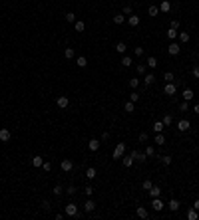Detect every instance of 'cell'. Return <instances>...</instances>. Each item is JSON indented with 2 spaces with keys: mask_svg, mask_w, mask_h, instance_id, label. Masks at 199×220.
Instances as JSON below:
<instances>
[{
  "mask_svg": "<svg viewBox=\"0 0 199 220\" xmlns=\"http://www.w3.org/2000/svg\"><path fill=\"white\" fill-rule=\"evenodd\" d=\"M123 155H125V143H118L116 145V149H114V159H122Z\"/></svg>",
  "mask_w": 199,
  "mask_h": 220,
  "instance_id": "cell-1",
  "label": "cell"
},
{
  "mask_svg": "<svg viewBox=\"0 0 199 220\" xmlns=\"http://www.w3.org/2000/svg\"><path fill=\"white\" fill-rule=\"evenodd\" d=\"M64 212H66V216L74 218V216H78V206L74 204V202H68V206L64 208Z\"/></svg>",
  "mask_w": 199,
  "mask_h": 220,
  "instance_id": "cell-2",
  "label": "cell"
},
{
  "mask_svg": "<svg viewBox=\"0 0 199 220\" xmlns=\"http://www.w3.org/2000/svg\"><path fill=\"white\" fill-rule=\"evenodd\" d=\"M60 167H62V171H64V173H70V171L74 169V163H72L70 159H64V161L60 163Z\"/></svg>",
  "mask_w": 199,
  "mask_h": 220,
  "instance_id": "cell-3",
  "label": "cell"
},
{
  "mask_svg": "<svg viewBox=\"0 0 199 220\" xmlns=\"http://www.w3.org/2000/svg\"><path fill=\"white\" fill-rule=\"evenodd\" d=\"M175 91H177V87L173 85V81L165 83V87H163V93H165V95H175Z\"/></svg>",
  "mask_w": 199,
  "mask_h": 220,
  "instance_id": "cell-4",
  "label": "cell"
},
{
  "mask_svg": "<svg viewBox=\"0 0 199 220\" xmlns=\"http://www.w3.org/2000/svg\"><path fill=\"white\" fill-rule=\"evenodd\" d=\"M130 155L133 157V161H137V163H145V159H147L145 153H139V151H132Z\"/></svg>",
  "mask_w": 199,
  "mask_h": 220,
  "instance_id": "cell-5",
  "label": "cell"
},
{
  "mask_svg": "<svg viewBox=\"0 0 199 220\" xmlns=\"http://www.w3.org/2000/svg\"><path fill=\"white\" fill-rule=\"evenodd\" d=\"M56 103H58V107H60V109H66L68 105H70V99H68L66 95H60V97H58V101H56Z\"/></svg>",
  "mask_w": 199,
  "mask_h": 220,
  "instance_id": "cell-6",
  "label": "cell"
},
{
  "mask_svg": "<svg viewBox=\"0 0 199 220\" xmlns=\"http://www.w3.org/2000/svg\"><path fill=\"white\" fill-rule=\"evenodd\" d=\"M189 127H191V125H189V121H187V119H181V121L177 123V129H179V131H181V133L189 131Z\"/></svg>",
  "mask_w": 199,
  "mask_h": 220,
  "instance_id": "cell-7",
  "label": "cell"
},
{
  "mask_svg": "<svg viewBox=\"0 0 199 220\" xmlns=\"http://www.w3.org/2000/svg\"><path fill=\"white\" fill-rule=\"evenodd\" d=\"M10 131H8V129H0V141H2V143H8V141H10Z\"/></svg>",
  "mask_w": 199,
  "mask_h": 220,
  "instance_id": "cell-8",
  "label": "cell"
},
{
  "mask_svg": "<svg viewBox=\"0 0 199 220\" xmlns=\"http://www.w3.org/2000/svg\"><path fill=\"white\" fill-rule=\"evenodd\" d=\"M169 10H171V2H169V0H163V2L159 4V12H163V14H167Z\"/></svg>",
  "mask_w": 199,
  "mask_h": 220,
  "instance_id": "cell-9",
  "label": "cell"
},
{
  "mask_svg": "<svg viewBox=\"0 0 199 220\" xmlns=\"http://www.w3.org/2000/svg\"><path fill=\"white\" fill-rule=\"evenodd\" d=\"M96 210V202L94 200H86L84 202V212H94Z\"/></svg>",
  "mask_w": 199,
  "mask_h": 220,
  "instance_id": "cell-10",
  "label": "cell"
},
{
  "mask_svg": "<svg viewBox=\"0 0 199 220\" xmlns=\"http://www.w3.org/2000/svg\"><path fill=\"white\" fill-rule=\"evenodd\" d=\"M167 52H169L171 56H177V54H179V44H177V42H171L169 48H167Z\"/></svg>",
  "mask_w": 199,
  "mask_h": 220,
  "instance_id": "cell-11",
  "label": "cell"
},
{
  "mask_svg": "<svg viewBox=\"0 0 199 220\" xmlns=\"http://www.w3.org/2000/svg\"><path fill=\"white\" fill-rule=\"evenodd\" d=\"M193 97H195L193 89H189V87H185V89H183V99H185V101H191Z\"/></svg>",
  "mask_w": 199,
  "mask_h": 220,
  "instance_id": "cell-12",
  "label": "cell"
},
{
  "mask_svg": "<svg viewBox=\"0 0 199 220\" xmlns=\"http://www.w3.org/2000/svg\"><path fill=\"white\" fill-rule=\"evenodd\" d=\"M88 149H90V151H98V149H100V141H98V139H90V141H88Z\"/></svg>",
  "mask_w": 199,
  "mask_h": 220,
  "instance_id": "cell-13",
  "label": "cell"
},
{
  "mask_svg": "<svg viewBox=\"0 0 199 220\" xmlns=\"http://www.w3.org/2000/svg\"><path fill=\"white\" fill-rule=\"evenodd\" d=\"M187 218H189V220H197V218H199V210H195L193 206H191V208L187 210Z\"/></svg>",
  "mask_w": 199,
  "mask_h": 220,
  "instance_id": "cell-14",
  "label": "cell"
},
{
  "mask_svg": "<svg viewBox=\"0 0 199 220\" xmlns=\"http://www.w3.org/2000/svg\"><path fill=\"white\" fill-rule=\"evenodd\" d=\"M135 214H137L139 218H147V216H149V214H147V208H145V206H137Z\"/></svg>",
  "mask_w": 199,
  "mask_h": 220,
  "instance_id": "cell-15",
  "label": "cell"
},
{
  "mask_svg": "<svg viewBox=\"0 0 199 220\" xmlns=\"http://www.w3.org/2000/svg\"><path fill=\"white\" fill-rule=\"evenodd\" d=\"M122 163H123V167H132L133 165V157H132V155H123Z\"/></svg>",
  "mask_w": 199,
  "mask_h": 220,
  "instance_id": "cell-16",
  "label": "cell"
},
{
  "mask_svg": "<svg viewBox=\"0 0 199 220\" xmlns=\"http://www.w3.org/2000/svg\"><path fill=\"white\" fill-rule=\"evenodd\" d=\"M86 176L92 180V178H96V176H98V171H96L94 167H88V169H86Z\"/></svg>",
  "mask_w": 199,
  "mask_h": 220,
  "instance_id": "cell-17",
  "label": "cell"
},
{
  "mask_svg": "<svg viewBox=\"0 0 199 220\" xmlns=\"http://www.w3.org/2000/svg\"><path fill=\"white\" fill-rule=\"evenodd\" d=\"M151 206H153V210H157V212H159V210L163 208V202L159 200V196H157V198H153V202H151Z\"/></svg>",
  "mask_w": 199,
  "mask_h": 220,
  "instance_id": "cell-18",
  "label": "cell"
},
{
  "mask_svg": "<svg viewBox=\"0 0 199 220\" xmlns=\"http://www.w3.org/2000/svg\"><path fill=\"white\" fill-rule=\"evenodd\" d=\"M167 206H169V210H173V212H177V210H179V202H177V198H171Z\"/></svg>",
  "mask_w": 199,
  "mask_h": 220,
  "instance_id": "cell-19",
  "label": "cell"
},
{
  "mask_svg": "<svg viewBox=\"0 0 199 220\" xmlns=\"http://www.w3.org/2000/svg\"><path fill=\"white\" fill-rule=\"evenodd\" d=\"M147 192L151 194V198H157L159 194H161V188H159V187H151L149 190H147Z\"/></svg>",
  "mask_w": 199,
  "mask_h": 220,
  "instance_id": "cell-20",
  "label": "cell"
},
{
  "mask_svg": "<svg viewBox=\"0 0 199 220\" xmlns=\"http://www.w3.org/2000/svg\"><path fill=\"white\" fill-rule=\"evenodd\" d=\"M76 66L78 67H86L88 66V60H86L84 56H80V58H76Z\"/></svg>",
  "mask_w": 199,
  "mask_h": 220,
  "instance_id": "cell-21",
  "label": "cell"
},
{
  "mask_svg": "<svg viewBox=\"0 0 199 220\" xmlns=\"http://www.w3.org/2000/svg\"><path fill=\"white\" fill-rule=\"evenodd\" d=\"M42 163H44V159H42V157H38V155H36V157H32V167H36V169H38V167H42Z\"/></svg>",
  "mask_w": 199,
  "mask_h": 220,
  "instance_id": "cell-22",
  "label": "cell"
},
{
  "mask_svg": "<svg viewBox=\"0 0 199 220\" xmlns=\"http://www.w3.org/2000/svg\"><path fill=\"white\" fill-rule=\"evenodd\" d=\"M128 22H130V26H139V22H142V20H139V16H130V18H128Z\"/></svg>",
  "mask_w": 199,
  "mask_h": 220,
  "instance_id": "cell-23",
  "label": "cell"
},
{
  "mask_svg": "<svg viewBox=\"0 0 199 220\" xmlns=\"http://www.w3.org/2000/svg\"><path fill=\"white\" fill-rule=\"evenodd\" d=\"M84 28H86V24L82 22V20H76V22H74V30H76V32H84Z\"/></svg>",
  "mask_w": 199,
  "mask_h": 220,
  "instance_id": "cell-24",
  "label": "cell"
},
{
  "mask_svg": "<svg viewBox=\"0 0 199 220\" xmlns=\"http://www.w3.org/2000/svg\"><path fill=\"white\" fill-rule=\"evenodd\" d=\"M123 111H125V113H133V111H135V105H133V101H128V103L123 105Z\"/></svg>",
  "mask_w": 199,
  "mask_h": 220,
  "instance_id": "cell-25",
  "label": "cell"
},
{
  "mask_svg": "<svg viewBox=\"0 0 199 220\" xmlns=\"http://www.w3.org/2000/svg\"><path fill=\"white\" fill-rule=\"evenodd\" d=\"M189 38H191V36H189L187 32H179V42H181V44H187Z\"/></svg>",
  "mask_w": 199,
  "mask_h": 220,
  "instance_id": "cell-26",
  "label": "cell"
},
{
  "mask_svg": "<svg viewBox=\"0 0 199 220\" xmlns=\"http://www.w3.org/2000/svg\"><path fill=\"white\" fill-rule=\"evenodd\" d=\"M177 36H179V32H177L175 28H169V30H167V38H169V40H175Z\"/></svg>",
  "mask_w": 199,
  "mask_h": 220,
  "instance_id": "cell-27",
  "label": "cell"
},
{
  "mask_svg": "<svg viewBox=\"0 0 199 220\" xmlns=\"http://www.w3.org/2000/svg\"><path fill=\"white\" fill-rule=\"evenodd\" d=\"M125 50H128V46L123 44V42H118V44H116V52H118V54H123Z\"/></svg>",
  "mask_w": 199,
  "mask_h": 220,
  "instance_id": "cell-28",
  "label": "cell"
},
{
  "mask_svg": "<svg viewBox=\"0 0 199 220\" xmlns=\"http://www.w3.org/2000/svg\"><path fill=\"white\" fill-rule=\"evenodd\" d=\"M64 56H66L68 60H72V58H76V52H74V48H66V50H64Z\"/></svg>",
  "mask_w": 199,
  "mask_h": 220,
  "instance_id": "cell-29",
  "label": "cell"
},
{
  "mask_svg": "<svg viewBox=\"0 0 199 220\" xmlns=\"http://www.w3.org/2000/svg\"><path fill=\"white\" fill-rule=\"evenodd\" d=\"M153 81H155V76H153V74H147V76L144 77V83H145V85H151Z\"/></svg>",
  "mask_w": 199,
  "mask_h": 220,
  "instance_id": "cell-30",
  "label": "cell"
},
{
  "mask_svg": "<svg viewBox=\"0 0 199 220\" xmlns=\"http://www.w3.org/2000/svg\"><path fill=\"white\" fill-rule=\"evenodd\" d=\"M163 127H165V125H163L161 121H155L153 123V131L155 133H161V131H163Z\"/></svg>",
  "mask_w": 199,
  "mask_h": 220,
  "instance_id": "cell-31",
  "label": "cell"
},
{
  "mask_svg": "<svg viewBox=\"0 0 199 220\" xmlns=\"http://www.w3.org/2000/svg\"><path fill=\"white\" fill-rule=\"evenodd\" d=\"M64 18H66V22H70V24H74V22H76V14H74V12H68Z\"/></svg>",
  "mask_w": 199,
  "mask_h": 220,
  "instance_id": "cell-32",
  "label": "cell"
},
{
  "mask_svg": "<svg viewBox=\"0 0 199 220\" xmlns=\"http://www.w3.org/2000/svg\"><path fill=\"white\" fill-rule=\"evenodd\" d=\"M122 66L123 67H130V66H132V58H130V56H123V58H122Z\"/></svg>",
  "mask_w": 199,
  "mask_h": 220,
  "instance_id": "cell-33",
  "label": "cell"
},
{
  "mask_svg": "<svg viewBox=\"0 0 199 220\" xmlns=\"http://www.w3.org/2000/svg\"><path fill=\"white\" fill-rule=\"evenodd\" d=\"M114 22L116 24H123L125 22V16H123V14H116V16H114Z\"/></svg>",
  "mask_w": 199,
  "mask_h": 220,
  "instance_id": "cell-34",
  "label": "cell"
},
{
  "mask_svg": "<svg viewBox=\"0 0 199 220\" xmlns=\"http://www.w3.org/2000/svg\"><path fill=\"white\" fill-rule=\"evenodd\" d=\"M147 66H149V67H157V58L149 56V58H147Z\"/></svg>",
  "mask_w": 199,
  "mask_h": 220,
  "instance_id": "cell-35",
  "label": "cell"
},
{
  "mask_svg": "<svg viewBox=\"0 0 199 220\" xmlns=\"http://www.w3.org/2000/svg\"><path fill=\"white\" fill-rule=\"evenodd\" d=\"M52 192H54L56 196H62V192H64V187H62V185H56V187H54V190H52Z\"/></svg>",
  "mask_w": 199,
  "mask_h": 220,
  "instance_id": "cell-36",
  "label": "cell"
},
{
  "mask_svg": "<svg viewBox=\"0 0 199 220\" xmlns=\"http://www.w3.org/2000/svg\"><path fill=\"white\" fill-rule=\"evenodd\" d=\"M157 12H159V6H149L147 8V14L149 16H157Z\"/></svg>",
  "mask_w": 199,
  "mask_h": 220,
  "instance_id": "cell-37",
  "label": "cell"
},
{
  "mask_svg": "<svg viewBox=\"0 0 199 220\" xmlns=\"http://www.w3.org/2000/svg\"><path fill=\"white\" fill-rule=\"evenodd\" d=\"M155 143L157 145H165V137H163L161 133H157V135H155Z\"/></svg>",
  "mask_w": 199,
  "mask_h": 220,
  "instance_id": "cell-38",
  "label": "cell"
},
{
  "mask_svg": "<svg viewBox=\"0 0 199 220\" xmlns=\"http://www.w3.org/2000/svg\"><path fill=\"white\" fill-rule=\"evenodd\" d=\"M161 123H163V125H171V123H173V117H171V115H163V119H161Z\"/></svg>",
  "mask_w": 199,
  "mask_h": 220,
  "instance_id": "cell-39",
  "label": "cell"
},
{
  "mask_svg": "<svg viewBox=\"0 0 199 220\" xmlns=\"http://www.w3.org/2000/svg\"><path fill=\"white\" fill-rule=\"evenodd\" d=\"M163 79H165L167 83H169V81H173V79H175V76H173L171 71H165V76H163Z\"/></svg>",
  "mask_w": 199,
  "mask_h": 220,
  "instance_id": "cell-40",
  "label": "cell"
},
{
  "mask_svg": "<svg viewBox=\"0 0 199 220\" xmlns=\"http://www.w3.org/2000/svg\"><path fill=\"white\" fill-rule=\"evenodd\" d=\"M161 163H163L165 167H169V165H171V157H169V155H165V157H161Z\"/></svg>",
  "mask_w": 199,
  "mask_h": 220,
  "instance_id": "cell-41",
  "label": "cell"
},
{
  "mask_svg": "<svg viewBox=\"0 0 199 220\" xmlns=\"http://www.w3.org/2000/svg\"><path fill=\"white\" fill-rule=\"evenodd\" d=\"M144 153H145V157H153V155H155V149H153V147H147Z\"/></svg>",
  "mask_w": 199,
  "mask_h": 220,
  "instance_id": "cell-42",
  "label": "cell"
},
{
  "mask_svg": "<svg viewBox=\"0 0 199 220\" xmlns=\"http://www.w3.org/2000/svg\"><path fill=\"white\" fill-rule=\"evenodd\" d=\"M142 187H144V190H149V188L153 187V183H151V180L147 178V180H144V185H142Z\"/></svg>",
  "mask_w": 199,
  "mask_h": 220,
  "instance_id": "cell-43",
  "label": "cell"
},
{
  "mask_svg": "<svg viewBox=\"0 0 199 220\" xmlns=\"http://www.w3.org/2000/svg\"><path fill=\"white\" fill-rule=\"evenodd\" d=\"M137 83H139V79H135V77H132V79H130V87H132V89L137 87Z\"/></svg>",
  "mask_w": 199,
  "mask_h": 220,
  "instance_id": "cell-44",
  "label": "cell"
},
{
  "mask_svg": "<svg viewBox=\"0 0 199 220\" xmlns=\"http://www.w3.org/2000/svg\"><path fill=\"white\" fill-rule=\"evenodd\" d=\"M42 169H44L46 173H48V171H52V163H48V161H44V163H42Z\"/></svg>",
  "mask_w": 199,
  "mask_h": 220,
  "instance_id": "cell-45",
  "label": "cell"
},
{
  "mask_svg": "<svg viewBox=\"0 0 199 220\" xmlns=\"http://www.w3.org/2000/svg\"><path fill=\"white\" fill-rule=\"evenodd\" d=\"M187 107H189V105H187V101L183 99V101L179 103V109H181V111H187Z\"/></svg>",
  "mask_w": 199,
  "mask_h": 220,
  "instance_id": "cell-46",
  "label": "cell"
},
{
  "mask_svg": "<svg viewBox=\"0 0 199 220\" xmlns=\"http://www.w3.org/2000/svg\"><path fill=\"white\" fill-rule=\"evenodd\" d=\"M137 74H145V64H137Z\"/></svg>",
  "mask_w": 199,
  "mask_h": 220,
  "instance_id": "cell-47",
  "label": "cell"
},
{
  "mask_svg": "<svg viewBox=\"0 0 199 220\" xmlns=\"http://www.w3.org/2000/svg\"><path fill=\"white\" fill-rule=\"evenodd\" d=\"M137 99H139V93H135V91H133L132 95H130V101H133V103H135Z\"/></svg>",
  "mask_w": 199,
  "mask_h": 220,
  "instance_id": "cell-48",
  "label": "cell"
},
{
  "mask_svg": "<svg viewBox=\"0 0 199 220\" xmlns=\"http://www.w3.org/2000/svg\"><path fill=\"white\" fill-rule=\"evenodd\" d=\"M84 192H86L88 196H92V194H94V187H86L84 188Z\"/></svg>",
  "mask_w": 199,
  "mask_h": 220,
  "instance_id": "cell-49",
  "label": "cell"
},
{
  "mask_svg": "<svg viewBox=\"0 0 199 220\" xmlns=\"http://www.w3.org/2000/svg\"><path fill=\"white\" fill-rule=\"evenodd\" d=\"M139 141H142V143L147 141V133H139Z\"/></svg>",
  "mask_w": 199,
  "mask_h": 220,
  "instance_id": "cell-50",
  "label": "cell"
},
{
  "mask_svg": "<svg viewBox=\"0 0 199 220\" xmlns=\"http://www.w3.org/2000/svg\"><path fill=\"white\" fill-rule=\"evenodd\" d=\"M66 192H68V194H76V187H68Z\"/></svg>",
  "mask_w": 199,
  "mask_h": 220,
  "instance_id": "cell-51",
  "label": "cell"
},
{
  "mask_svg": "<svg viewBox=\"0 0 199 220\" xmlns=\"http://www.w3.org/2000/svg\"><path fill=\"white\" fill-rule=\"evenodd\" d=\"M42 208H44V210H50V200H44V202H42Z\"/></svg>",
  "mask_w": 199,
  "mask_h": 220,
  "instance_id": "cell-52",
  "label": "cell"
},
{
  "mask_svg": "<svg viewBox=\"0 0 199 220\" xmlns=\"http://www.w3.org/2000/svg\"><path fill=\"white\" fill-rule=\"evenodd\" d=\"M133 52H135V56H144V48H135Z\"/></svg>",
  "mask_w": 199,
  "mask_h": 220,
  "instance_id": "cell-53",
  "label": "cell"
},
{
  "mask_svg": "<svg viewBox=\"0 0 199 220\" xmlns=\"http://www.w3.org/2000/svg\"><path fill=\"white\" fill-rule=\"evenodd\" d=\"M193 77H197V79H199V66L193 67Z\"/></svg>",
  "mask_w": 199,
  "mask_h": 220,
  "instance_id": "cell-54",
  "label": "cell"
},
{
  "mask_svg": "<svg viewBox=\"0 0 199 220\" xmlns=\"http://www.w3.org/2000/svg\"><path fill=\"white\" fill-rule=\"evenodd\" d=\"M171 28H175L177 30V28H179V20H171Z\"/></svg>",
  "mask_w": 199,
  "mask_h": 220,
  "instance_id": "cell-55",
  "label": "cell"
},
{
  "mask_svg": "<svg viewBox=\"0 0 199 220\" xmlns=\"http://www.w3.org/2000/svg\"><path fill=\"white\" fill-rule=\"evenodd\" d=\"M123 14H132V6H123Z\"/></svg>",
  "mask_w": 199,
  "mask_h": 220,
  "instance_id": "cell-56",
  "label": "cell"
},
{
  "mask_svg": "<svg viewBox=\"0 0 199 220\" xmlns=\"http://www.w3.org/2000/svg\"><path fill=\"white\" fill-rule=\"evenodd\" d=\"M193 208H195V210H199V198L195 200V202H193Z\"/></svg>",
  "mask_w": 199,
  "mask_h": 220,
  "instance_id": "cell-57",
  "label": "cell"
},
{
  "mask_svg": "<svg viewBox=\"0 0 199 220\" xmlns=\"http://www.w3.org/2000/svg\"><path fill=\"white\" fill-rule=\"evenodd\" d=\"M193 113H195V115H199V103L195 105V107H193Z\"/></svg>",
  "mask_w": 199,
  "mask_h": 220,
  "instance_id": "cell-58",
  "label": "cell"
}]
</instances>
